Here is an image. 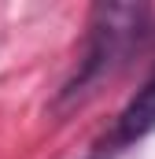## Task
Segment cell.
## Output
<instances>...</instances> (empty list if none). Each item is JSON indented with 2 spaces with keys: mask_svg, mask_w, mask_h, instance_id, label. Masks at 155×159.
<instances>
[{
  "mask_svg": "<svg viewBox=\"0 0 155 159\" xmlns=\"http://www.w3.org/2000/svg\"><path fill=\"white\" fill-rule=\"evenodd\" d=\"M148 19H152V11L144 4H100L92 11V26H89L92 30L89 34V52H85L74 81L67 85L63 96L74 100L81 93H92L122 63H129V56L148 37Z\"/></svg>",
  "mask_w": 155,
  "mask_h": 159,
  "instance_id": "cell-1",
  "label": "cell"
},
{
  "mask_svg": "<svg viewBox=\"0 0 155 159\" xmlns=\"http://www.w3.org/2000/svg\"><path fill=\"white\" fill-rule=\"evenodd\" d=\"M152 129H155V78L122 107L115 137L126 144V141H137V137H144V133H152Z\"/></svg>",
  "mask_w": 155,
  "mask_h": 159,
  "instance_id": "cell-2",
  "label": "cell"
}]
</instances>
